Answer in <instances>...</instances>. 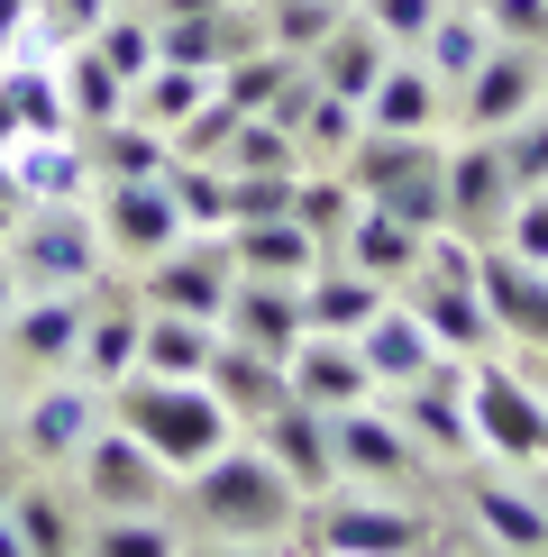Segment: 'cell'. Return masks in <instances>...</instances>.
<instances>
[{
    "mask_svg": "<svg viewBox=\"0 0 548 557\" xmlns=\"http://www.w3.org/2000/svg\"><path fill=\"white\" fill-rule=\"evenodd\" d=\"M183 512H192L211 540L228 548H257V540H292V521H302V484H292L257 438H228L220 457H201L192 475H183Z\"/></svg>",
    "mask_w": 548,
    "mask_h": 557,
    "instance_id": "obj_1",
    "label": "cell"
},
{
    "mask_svg": "<svg viewBox=\"0 0 548 557\" xmlns=\"http://www.w3.org/2000/svg\"><path fill=\"white\" fill-rule=\"evenodd\" d=\"M110 421L137 430V438H147V448L165 457L174 475H192L201 457H220L228 438H238L228 403H220V393L201 384V375H147V366L110 384Z\"/></svg>",
    "mask_w": 548,
    "mask_h": 557,
    "instance_id": "obj_2",
    "label": "cell"
},
{
    "mask_svg": "<svg viewBox=\"0 0 548 557\" xmlns=\"http://www.w3.org/2000/svg\"><path fill=\"white\" fill-rule=\"evenodd\" d=\"M338 174L375 211H394L411 228H448V147H439V128H365L338 156Z\"/></svg>",
    "mask_w": 548,
    "mask_h": 557,
    "instance_id": "obj_3",
    "label": "cell"
},
{
    "mask_svg": "<svg viewBox=\"0 0 548 557\" xmlns=\"http://www.w3.org/2000/svg\"><path fill=\"white\" fill-rule=\"evenodd\" d=\"M292 540H302V548H329V557H402V548H429V540H439V521L411 512V503L329 484V494H302Z\"/></svg>",
    "mask_w": 548,
    "mask_h": 557,
    "instance_id": "obj_4",
    "label": "cell"
},
{
    "mask_svg": "<svg viewBox=\"0 0 548 557\" xmlns=\"http://www.w3.org/2000/svg\"><path fill=\"white\" fill-rule=\"evenodd\" d=\"M0 257L18 265V284L28 293H74L101 274V220H91V201H28L18 211V228L0 238Z\"/></svg>",
    "mask_w": 548,
    "mask_h": 557,
    "instance_id": "obj_5",
    "label": "cell"
},
{
    "mask_svg": "<svg viewBox=\"0 0 548 557\" xmlns=\"http://www.w3.org/2000/svg\"><path fill=\"white\" fill-rule=\"evenodd\" d=\"M466 421H475V448L502 467H548V403L521 366L466 357Z\"/></svg>",
    "mask_w": 548,
    "mask_h": 557,
    "instance_id": "obj_6",
    "label": "cell"
},
{
    "mask_svg": "<svg viewBox=\"0 0 548 557\" xmlns=\"http://www.w3.org/2000/svg\"><path fill=\"white\" fill-rule=\"evenodd\" d=\"M74 467H83V494L101 503V512H165V503L183 494V475H174L137 430H120V421L91 430L83 448H74Z\"/></svg>",
    "mask_w": 548,
    "mask_h": 557,
    "instance_id": "obj_7",
    "label": "cell"
},
{
    "mask_svg": "<svg viewBox=\"0 0 548 557\" xmlns=\"http://www.w3.org/2000/svg\"><path fill=\"white\" fill-rule=\"evenodd\" d=\"M228 284H238V247H228V228H183L165 257H147V284H137V301H147V311L220 320V311H228Z\"/></svg>",
    "mask_w": 548,
    "mask_h": 557,
    "instance_id": "obj_8",
    "label": "cell"
},
{
    "mask_svg": "<svg viewBox=\"0 0 548 557\" xmlns=\"http://www.w3.org/2000/svg\"><path fill=\"white\" fill-rule=\"evenodd\" d=\"M457 101H466V128L475 137H494V128H512L521 110H539L548 101V46H485V64H475L466 83H457Z\"/></svg>",
    "mask_w": 548,
    "mask_h": 557,
    "instance_id": "obj_9",
    "label": "cell"
},
{
    "mask_svg": "<svg viewBox=\"0 0 548 557\" xmlns=\"http://www.w3.org/2000/svg\"><path fill=\"white\" fill-rule=\"evenodd\" d=\"M91 220H101V247L110 257H165L183 238V211L165 193V174H137V183H91Z\"/></svg>",
    "mask_w": 548,
    "mask_h": 557,
    "instance_id": "obj_10",
    "label": "cell"
},
{
    "mask_svg": "<svg viewBox=\"0 0 548 557\" xmlns=\"http://www.w3.org/2000/svg\"><path fill=\"white\" fill-rule=\"evenodd\" d=\"M329 430H338V475H357V484H421V438L402 430V411H384L375 393L348 411H329Z\"/></svg>",
    "mask_w": 548,
    "mask_h": 557,
    "instance_id": "obj_11",
    "label": "cell"
},
{
    "mask_svg": "<svg viewBox=\"0 0 548 557\" xmlns=\"http://www.w3.org/2000/svg\"><path fill=\"white\" fill-rule=\"evenodd\" d=\"M101 421H110V393L91 384V375H64V384L28 393V411H18V457H37V467H64V457H74Z\"/></svg>",
    "mask_w": 548,
    "mask_h": 557,
    "instance_id": "obj_12",
    "label": "cell"
},
{
    "mask_svg": "<svg viewBox=\"0 0 548 557\" xmlns=\"http://www.w3.org/2000/svg\"><path fill=\"white\" fill-rule=\"evenodd\" d=\"M475 293H485V311H494L502 338L548 347V265H531V257H512L502 238H485L475 247Z\"/></svg>",
    "mask_w": 548,
    "mask_h": 557,
    "instance_id": "obj_13",
    "label": "cell"
},
{
    "mask_svg": "<svg viewBox=\"0 0 548 557\" xmlns=\"http://www.w3.org/2000/svg\"><path fill=\"white\" fill-rule=\"evenodd\" d=\"M402 301L421 311V330L439 338V357H485V347L502 338L494 330V311H485V293H475V274H439V265H421L402 284Z\"/></svg>",
    "mask_w": 548,
    "mask_h": 557,
    "instance_id": "obj_14",
    "label": "cell"
},
{
    "mask_svg": "<svg viewBox=\"0 0 548 557\" xmlns=\"http://www.w3.org/2000/svg\"><path fill=\"white\" fill-rule=\"evenodd\" d=\"M257 448L302 484V494H329V484H338V430H329L320 403H302V393H284V403L257 421Z\"/></svg>",
    "mask_w": 548,
    "mask_h": 557,
    "instance_id": "obj_15",
    "label": "cell"
},
{
    "mask_svg": "<svg viewBox=\"0 0 548 557\" xmlns=\"http://www.w3.org/2000/svg\"><path fill=\"white\" fill-rule=\"evenodd\" d=\"M502 211H512V174H502V147L466 128V147H448V228H466L475 247L502 238Z\"/></svg>",
    "mask_w": 548,
    "mask_h": 557,
    "instance_id": "obj_16",
    "label": "cell"
},
{
    "mask_svg": "<svg viewBox=\"0 0 548 557\" xmlns=\"http://www.w3.org/2000/svg\"><path fill=\"white\" fill-rule=\"evenodd\" d=\"M201 384L228 403V421H238V430H257L265 411L292 393L284 357H265V347H247V338H228V330H220V347H211V366H201Z\"/></svg>",
    "mask_w": 548,
    "mask_h": 557,
    "instance_id": "obj_17",
    "label": "cell"
},
{
    "mask_svg": "<svg viewBox=\"0 0 548 557\" xmlns=\"http://www.w3.org/2000/svg\"><path fill=\"white\" fill-rule=\"evenodd\" d=\"M220 330H228V338H247V347H265V357H292V347H302V284L238 274V284H228Z\"/></svg>",
    "mask_w": 548,
    "mask_h": 557,
    "instance_id": "obj_18",
    "label": "cell"
},
{
    "mask_svg": "<svg viewBox=\"0 0 548 557\" xmlns=\"http://www.w3.org/2000/svg\"><path fill=\"white\" fill-rule=\"evenodd\" d=\"M284 375H292V393H302V403H320V411H348V403H365V393H375V375H365V357H357V338H338V330H302V347L284 357Z\"/></svg>",
    "mask_w": 548,
    "mask_h": 557,
    "instance_id": "obj_19",
    "label": "cell"
},
{
    "mask_svg": "<svg viewBox=\"0 0 548 557\" xmlns=\"http://www.w3.org/2000/svg\"><path fill=\"white\" fill-rule=\"evenodd\" d=\"M10 183H18V201H91V156H83V137L74 128H55V137H10Z\"/></svg>",
    "mask_w": 548,
    "mask_h": 557,
    "instance_id": "obj_20",
    "label": "cell"
},
{
    "mask_svg": "<svg viewBox=\"0 0 548 557\" xmlns=\"http://www.w3.org/2000/svg\"><path fill=\"white\" fill-rule=\"evenodd\" d=\"M338 257H348L357 274H375L384 293H402L411 274H421V257H429V228H411V220H394V211H365L348 220V238H338Z\"/></svg>",
    "mask_w": 548,
    "mask_h": 557,
    "instance_id": "obj_21",
    "label": "cell"
},
{
    "mask_svg": "<svg viewBox=\"0 0 548 557\" xmlns=\"http://www.w3.org/2000/svg\"><path fill=\"white\" fill-rule=\"evenodd\" d=\"M357 357H365V375H375V393H384V384L402 393L411 375H429V366H439V338L421 330V311H411V301H384V311L357 330Z\"/></svg>",
    "mask_w": 548,
    "mask_h": 557,
    "instance_id": "obj_22",
    "label": "cell"
},
{
    "mask_svg": "<svg viewBox=\"0 0 548 557\" xmlns=\"http://www.w3.org/2000/svg\"><path fill=\"white\" fill-rule=\"evenodd\" d=\"M137 330H147V301L110 284V301H91V311H83V347H74V375H91L101 393L120 384V375H137Z\"/></svg>",
    "mask_w": 548,
    "mask_h": 557,
    "instance_id": "obj_23",
    "label": "cell"
},
{
    "mask_svg": "<svg viewBox=\"0 0 548 557\" xmlns=\"http://www.w3.org/2000/svg\"><path fill=\"white\" fill-rule=\"evenodd\" d=\"M83 311H91V293H18L0 330H10V347H18L28 366H74Z\"/></svg>",
    "mask_w": 548,
    "mask_h": 557,
    "instance_id": "obj_24",
    "label": "cell"
},
{
    "mask_svg": "<svg viewBox=\"0 0 548 557\" xmlns=\"http://www.w3.org/2000/svg\"><path fill=\"white\" fill-rule=\"evenodd\" d=\"M384 301H394V293H384L375 274H357L348 257H320V265L302 274V330H338V338H357L365 320L384 311Z\"/></svg>",
    "mask_w": 548,
    "mask_h": 557,
    "instance_id": "obj_25",
    "label": "cell"
},
{
    "mask_svg": "<svg viewBox=\"0 0 548 557\" xmlns=\"http://www.w3.org/2000/svg\"><path fill=\"white\" fill-rule=\"evenodd\" d=\"M466 512H475V530H485L494 548H521V557L548 548V503L531 494V484H512V475H475L466 484Z\"/></svg>",
    "mask_w": 548,
    "mask_h": 557,
    "instance_id": "obj_26",
    "label": "cell"
},
{
    "mask_svg": "<svg viewBox=\"0 0 548 557\" xmlns=\"http://www.w3.org/2000/svg\"><path fill=\"white\" fill-rule=\"evenodd\" d=\"M439 120H448V83L421 55H394L365 91V128H439Z\"/></svg>",
    "mask_w": 548,
    "mask_h": 557,
    "instance_id": "obj_27",
    "label": "cell"
},
{
    "mask_svg": "<svg viewBox=\"0 0 548 557\" xmlns=\"http://www.w3.org/2000/svg\"><path fill=\"white\" fill-rule=\"evenodd\" d=\"M302 64H311V74H320V83L338 91V101H357V110H365V91H375V74L394 64V46H384V37H375V28H365V18L348 10V18H338V28L320 37V46H311Z\"/></svg>",
    "mask_w": 548,
    "mask_h": 557,
    "instance_id": "obj_28",
    "label": "cell"
},
{
    "mask_svg": "<svg viewBox=\"0 0 548 557\" xmlns=\"http://www.w3.org/2000/svg\"><path fill=\"white\" fill-rule=\"evenodd\" d=\"M74 137H83V156H91L101 183H137V174H165L174 165V137L147 128L137 110H120V120H101V128H74Z\"/></svg>",
    "mask_w": 548,
    "mask_h": 557,
    "instance_id": "obj_29",
    "label": "cell"
},
{
    "mask_svg": "<svg viewBox=\"0 0 548 557\" xmlns=\"http://www.w3.org/2000/svg\"><path fill=\"white\" fill-rule=\"evenodd\" d=\"M228 247H238V274H274V284H302V274L320 265V238L302 220H238L228 228Z\"/></svg>",
    "mask_w": 548,
    "mask_h": 557,
    "instance_id": "obj_30",
    "label": "cell"
},
{
    "mask_svg": "<svg viewBox=\"0 0 548 557\" xmlns=\"http://www.w3.org/2000/svg\"><path fill=\"white\" fill-rule=\"evenodd\" d=\"M220 347V320H192V311H147V330H137V366L147 375H201Z\"/></svg>",
    "mask_w": 548,
    "mask_h": 557,
    "instance_id": "obj_31",
    "label": "cell"
},
{
    "mask_svg": "<svg viewBox=\"0 0 548 557\" xmlns=\"http://www.w3.org/2000/svg\"><path fill=\"white\" fill-rule=\"evenodd\" d=\"M211 91H220V74H201V64H147V74L128 83V110H137L147 128H165V137H174L201 101H211Z\"/></svg>",
    "mask_w": 548,
    "mask_h": 557,
    "instance_id": "obj_32",
    "label": "cell"
},
{
    "mask_svg": "<svg viewBox=\"0 0 548 557\" xmlns=\"http://www.w3.org/2000/svg\"><path fill=\"white\" fill-rule=\"evenodd\" d=\"M55 74H64V110H74V128H101V120H120V110H128V74H110L91 37L64 46Z\"/></svg>",
    "mask_w": 548,
    "mask_h": 557,
    "instance_id": "obj_33",
    "label": "cell"
},
{
    "mask_svg": "<svg viewBox=\"0 0 548 557\" xmlns=\"http://www.w3.org/2000/svg\"><path fill=\"white\" fill-rule=\"evenodd\" d=\"M357 211H365V201H357V183L338 165H302V174H292V220L320 238V257H338V238H348Z\"/></svg>",
    "mask_w": 548,
    "mask_h": 557,
    "instance_id": "obj_34",
    "label": "cell"
},
{
    "mask_svg": "<svg viewBox=\"0 0 548 557\" xmlns=\"http://www.w3.org/2000/svg\"><path fill=\"white\" fill-rule=\"evenodd\" d=\"M485 46H494V28H485V10H466V0H448L439 18H429V37L411 46V55L429 64L439 83H466L475 64H485Z\"/></svg>",
    "mask_w": 548,
    "mask_h": 557,
    "instance_id": "obj_35",
    "label": "cell"
},
{
    "mask_svg": "<svg viewBox=\"0 0 548 557\" xmlns=\"http://www.w3.org/2000/svg\"><path fill=\"white\" fill-rule=\"evenodd\" d=\"M110 10H120V0H37L10 55H64V46H83V37L110 18ZM10 55H0V64H10Z\"/></svg>",
    "mask_w": 548,
    "mask_h": 557,
    "instance_id": "obj_36",
    "label": "cell"
},
{
    "mask_svg": "<svg viewBox=\"0 0 548 557\" xmlns=\"http://www.w3.org/2000/svg\"><path fill=\"white\" fill-rule=\"evenodd\" d=\"M165 193H174L183 228H228V165H220V156H174Z\"/></svg>",
    "mask_w": 548,
    "mask_h": 557,
    "instance_id": "obj_37",
    "label": "cell"
},
{
    "mask_svg": "<svg viewBox=\"0 0 548 557\" xmlns=\"http://www.w3.org/2000/svg\"><path fill=\"white\" fill-rule=\"evenodd\" d=\"M220 165H228V174H302L311 156H302V137H292V128H274L265 110H257V120H238V128H228Z\"/></svg>",
    "mask_w": 548,
    "mask_h": 557,
    "instance_id": "obj_38",
    "label": "cell"
},
{
    "mask_svg": "<svg viewBox=\"0 0 548 557\" xmlns=\"http://www.w3.org/2000/svg\"><path fill=\"white\" fill-rule=\"evenodd\" d=\"M292 137H302V156H311V165H338V156H348L357 137H365V110H357V101H338V91L320 83V101L302 110V128H292Z\"/></svg>",
    "mask_w": 548,
    "mask_h": 557,
    "instance_id": "obj_39",
    "label": "cell"
},
{
    "mask_svg": "<svg viewBox=\"0 0 548 557\" xmlns=\"http://www.w3.org/2000/svg\"><path fill=\"white\" fill-rule=\"evenodd\" d=\"M302 55H284V46H257V55H238V64H220V101L228 110H247V120H257V110L274 101V91H284V74Z\"/></svg>",
    "mask_w": 548,
    "mask_h": 557,
    "instance_id": "obj_40",
    "label": "cell"
},
{
    "mask_svg": "<svg viewBox=\"0 0 548 557\" xmlns=\"http://www.w3.org/2000/svg\"><path fill=\"white\" fill-rule=\"evenodd\" d=\"M348 18V0H265V46H284V55H311L320 37Z\"/></svg>",
    "mask_w": 548,
    "mask_h": 557,
    "instance_id": "obj_41",
    "label": "cell"
},
{
    "mask_svg": "<svg viewBox=\"0 0 548 557\" xmlns=\"http://www.w3.org/2000/svg\"><path fill=\"white\" fill-rule=\"evenodd\" d=\"M91 46H101V64H110V74H147V64H155V10H110L101 18V28H91Z\"/></svg>",
    "mask_w": 548,
    "mask_h": 557,
    "instance_id": "obj_42",
    "label": "cell"
},
{
    "mask_svg": "<svg viewBox=\"0 0 548 557\" xmlns=\"http://www.w3.org/2000/svg\"><path fill=\"white\" fill-rule=\"evenodd\" d=\"M494 147H502L512 193H539V183H548V110H521L512 128H494Z\"/></svg>",
    "mask_w": 548,
    "mask_h": 557,
    "instance_id": "obj_43",
    "label": "cell"
},
{
    "mask_svg": "<svg viewBox=\"0 0 548 557\" xmlns=\"http://www.w3.org/2000/svg\"><path fill=\"white\" fill-rule=\"evenodd\" d=\"M91 548H101V557H174L183 530L155 521V512H110L101 530H91Z\"/></svg>",
    "mask_w": 548,
    "mask_h": 557,
    "instance_id": "obj_44",
    "label": "cell"
},
{
    "mask_svg": "<svg viewBox=\"0 0 548 557\" xmlns=\"http://www.w3.org/2000/svg\"><path fill=\"white\" fill-rule=\"evenodd\" d=\"M10 530L28 540V557H64L74 548V521H64L55 494H10Z\"/></svg>",
    "mask_w": 548,
    "mask_h": 557,
    "instance_id": "obj_45",
    "label": "cell"
},
{
    "mask_svg": "<svg viewBox=\"0 0 548 557\" xmlns=\"http://www.w3.org/2000/svg\"><path fill=\"white\" fill-rule=\"evenodd\" d=\"M439 10H448V0H357V18L394 46V55H411V46L429 37V18H439Z\"/></svg>",
    "mask_w": 548,
    "mask_h": 557,
    "instance_id": "obj_46",
    "label": "cell"
},
{
    "mask_svg": "<svg viewBox=\"0 0 548 557\" xmlns=\"http://www.w3.org/2000/svg\"><path fill=\"white\" fill-rule=\"evenodd\" d=\"M292 211V174H228V228L238 220H284Z\"/></svg>",
    "mask_w": 548,
    "mask_h": 557,
    "instance_id": "obj_47",
    "label": "cell"
},
{
    "mask_svg": "<svg viewBox=\"0 0 548 557\" xmlns=\"http://www.w3.org/2000/svg\"><path fill=\"white\" fill-rule=\"evenodd\" d=\"M502 247L531 257V265H548V183H539V193H512V211H502Z\"/></svg>",
    "mask_w": 548,
    "mask_h": 557,
    "instance_id": "obj_48",
    "label": "cell"
},
{
    "mask_svg": "<svg viewBox=\"0 0 548 557\" xmlns=\"http://www.w3.org/2000/svg\"><path fill=\"white\" fill-rule=\"evenodd\" d=\"M238 120H247V110H228L220 91H211V101H201L192 120L174 128V156H220V147H228V128H238Z\"/></svg>",
    "mask_w": 548,
    "mask_h": 557,
    "instance_id": "obj_49",
    "label": "cell"
},
{
    "mask_svg": "<svg viewBox=\"0 0 548 557\" xmlns=\"http://www.w3.org/2000/svg\"><path fill=\"white\" fill-rule=\"evenodd\" d=\"M485 28L502 46H548V0H485Z\"/></svg>",
    "mask_w": 548,
    "mask_h": 557,
    "instance_id": "obj_50",
    "label": "cell"
},
{
    "mask_svg": "<svg viewBox=\"0 0 548 557\" xmlns=\"http://www.w3.org/2000/svg\"><path fill=\"white\" fill-rule=\"evenodd\" d=\"M28 10H37V0H0V55L18 46V28H28Z\"/></svg>",
    "mask_w": 548,
    "mask_h": 557,
    "instance_id": "obj_51",
    "label": "cell"
},
{
    "mask_svg": "<svg viewBox=\"0 0 548 557\" xmlns=\"http://www.w3.org/2000/svg\"><path fill=\"white\" fill-rule=\"evenodd\" d=\"M155 18H192V10H220V0H147Z\"/></svg>",
    "mask_w": 548,
    "mask_h": 557,
    "instance_id": "obj_52",
    "label": "cell"
},
{
    "mask_svg": "<svg viewBox=\"0 0 548 557\" xmlns=\"http://www.w3.org/2000/svg\"><path fill=\"white\" fill-rule=\"evenodd\" d=\"M18 293H28V284H18V265L0 257V320H10V301H18Z\"/></svg>",
    "mask_w": 548,
    "mask_h": 557,
    "instance_id": "obj_53",
    "label": "cell"
},
{
    "mask_svg": "<svg viewBox=\"0 0 548 557\" xmlns=\"http://www.w3.org/2000/svg\"><path fill=\"white\" fill-rule=\"evenodd\" d=\"M521 375L539 384V403H548V347H531V357H521Z\"/></svg>",
    "mask_w": 548,
    "mask_h": 557,
    "instance_id": "obj_54",
    "label": "cell"
},
{
    "mask_svg": "<svg viewBox=\"0 0 548 557\" xmlns=\"http://www.w3.org/2000/svg\"><path fill=\"white\" fill-rule=\"evenodd\" d=\"M10 137H18V120H10V101H0V156H10Z\"/></svg>",
    "mask_w": 548,
    "mask_h": 557,
    "instance_id": "obj_55",
    "label": "cell"
},
{
    "mask_svg": "<svg viewBox=\"0 0 548 557\" xmlns=\"http://www.w3.org/2000/svg\"><path fill=\"white\" fill-rule=\"evenodd\" d=\"M10 494H18V475H10V467H0V512H10Z\"/></svg>",
    "mask_w": 548,
    "mask_h": 557,
    "instance_id": "obj_56",
    "label": "cell"
},
{
    "mask_svg": "<svg viewBox=\"0 0 548 557\" xmlns=\"http://www.w3.org/2000/svg\"><path fill=\"white\" fill-rule=\"evenodd\" d=\"M348 10H357V0H348Z\"/></svg>",
    "mask_w": 548,
    "mask_h": 557,
    "instance_id": "obj_57",
    "label": "cell"
}]
</instances>
